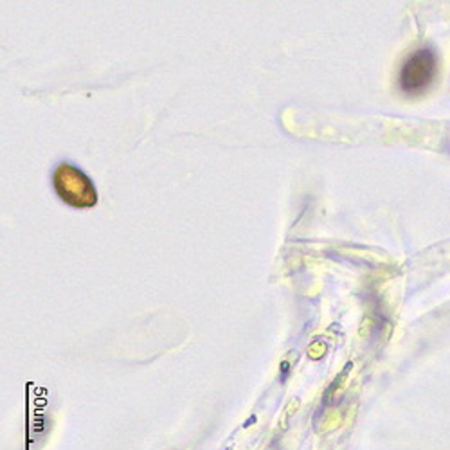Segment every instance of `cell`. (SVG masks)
<instances>
[{
	"label": "cell",
	"mask_w": 450,
	"mask_h": 450,
	"mask_svg": "<svg viewBox=\"0 0 450 450\" xmlns=\"http://www.w3.org/2000/svg\"><path fill=\"white\" fill-rule=\"evenodd\" d=\"M54 186H56L58 194L67 204L81 207L96 204V191L92 182L80 170L68 166V164H63L56 170Z\"/></svg>",
	"instance_id": "obj_2"
},
{
	"label": "cell",
	"mask_w": 450,
	"mask_h": 450,
	"mask_svg": "<svg viewBox=\"0 0 450 450\" xmlns=\"http://www.w3.org/2000/svg\"><path fill=\"white\" fill-rule=\"evenodd\" d=\"M438 60L428 49H418L405 60L398 72V86L407 96H420L434 83Z\"/></svg>",
	"instance_id": "obj_1"
}]
</instances>
